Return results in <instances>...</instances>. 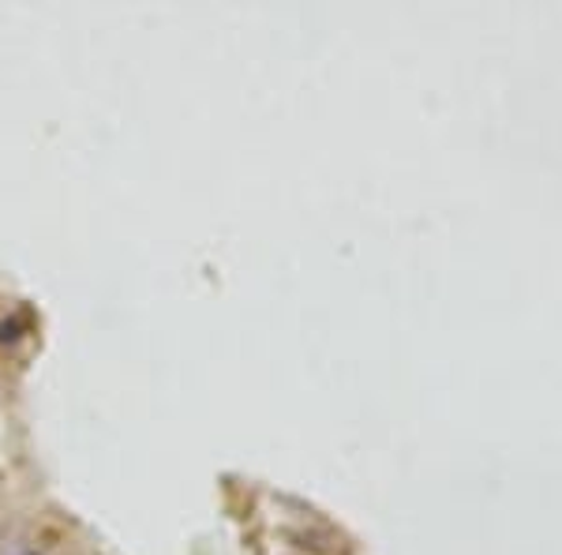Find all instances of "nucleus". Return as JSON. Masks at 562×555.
I'll return each instance as SVG.
<instances>
[{
	"mask_svg": "<svg viewBox=\"0 0 562 555\" xmlns=\"http://www.w3.org/2000/svg\"><path fill=\"white\" fill-rule=\"evenodd\" d=\"M4 555H41L34 544H12V548H4Z\"/></svg>",
	"mask_w": 562,
	"mask_h": 555,
	"instance_id": "1",
	"label": "nucleus"
}]
</instances>
